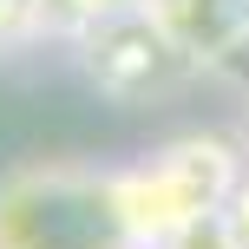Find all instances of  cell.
Returning <instances> with one entry per match:
<instances>
[{"mask_svg": "<svg viewBox=\"0 0 249 249\" xmlns=\"http://www.w3.org/2000/svg\"><path fill=\"white\" fill-rule=\"evenodd\" d=\"M0 249H138L118 164H20L0 177Z\"/></svg>", "mask_w": 249, "mask_h": 249, "instance_id": "6da1fadb", "label": "cell"}, {"mask_svg": "<svg viewBox=\"0 0 249 249\" xmlns=\"http://www.w3.org/2000/svg\"><path fill=\"white\" fill-rule=\"evenodd\" d=\"M243 190V158L223 138H177V144L151 151L138 164H118V197H124V223H131L138 249H164L177 243L190 223L223 216Z\"/></svg>", "mask_w": 249, "mask_h": 249, "instance_id": "7a4b0ae2", "label": "cell"}]
</instances>
